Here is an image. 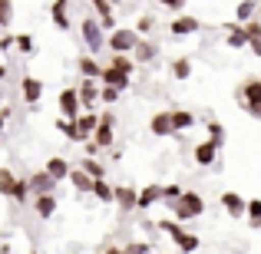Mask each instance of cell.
Returning a JSON list of instances; mask_svg holds the SVG:
<instances>
[{
	"mask_svg": "<svg viewBox=\"0 0 261 254\" xmlns=\"http://www.w3.org/2000/svg\"><path fill=\"white\" fill-rule=\"evenodd\" d=\"M172 215H175V221H192V218H198L205 211V202H202V195H195V191H182L178 198H172Z\"/></svg>",
	"mask_w": 261,
	"mask_h": 254,
	"instance_id": "obj_1",
	"label": "cell"
},
{
	"mask_svg": "<svg viewBox=\"0 0 261 254\" xmlns=\"http://www.w3.org/2000/svg\"><path fill=\"white\" fill-rule=\"evenodd\" d=\"M238 106H242L248 116L261 119V79L258 76L245 79V83L238 86Z\"/></svg>",
	"mask_w": 261,
	"mask_h": 254,
	"instance_id": "obj_2",
	"label": "cell"
},
{
	"mask_svg": "<svg viewBox=\"0 0 261 254\" xmlns=\"http://www.w3.org/2000/svg\"><path fill=\"white\" fill-rule=\"evenodd\" d=\"M136 43H139V30H129V26H116L106 40V46L113 53H129V50H136Z\"/></svg>",
	"mask_w": 261,
	"mask_h": 254,
	"instance_id": "obj_3",
	"label": "cell"
},
{
	"mask_svg": "<svg viewBox=\"0 0 261 254\" xmlns=\"http://www.w3.org/2000/svg\"><path fill=\"white\" fill-rule=\"evenodd\" d=\"M80 33H83V43L89 53H99L102 46H106V37H102V23L96 17H86L83 26H80Z\"/></svg>",
	"mask_w": 261,
	"mask_h": 254,
	"instance_id": "obj_4",
	"label": "cell"
},
{
	"mask_svg": "<svg viewBox=\"0 0 261 254\" xmlns=\"http://www.w3.org/2000/svg\"><path fill=\"white\" fill-rule=\"evenodd\" d=\"M80 106H83V102H80V89H63V93H60V112H63L66 119H76Z\"/></svg>",
	"mask_w": 261,
	"mask_h": 254,
	"instance_id": "obj_5",
	"label": "cell"
},
{
	"mask_svg": "<svg viewBox=\"0 0 261 254\" xmlns=\"http://www.w3.org/2000/svg\"><path fill=\"white\" fill-rule=\"evenodd\" d=\"M33 211H37L40 218H53V211H57V195L53 191H40V195H33Z\"/></svg>",
	"mask_w": 261,
	"mask_h": 254,
	"instance_id": "obj_6",
	"label": "cell"
},
{
	"mask_svg": "<svg viewBox=\"0 0 261 254\" xmlns=\"http://www.w3.org/2000/svg\"><path fill=\"white\" fill-rule=\"evenodd\" d=\"M113 116H99V126H96V132H93V139H96V146H99V149H109V146H113Z\"/></svg>",
	"mask_w": 261,
	"mask_h": 254,
	"instance_id": "obj_7",
	"label": "cell"
},
{
	"mask_svg": "<svg viewBox=\"0 0 261 254\" xmlns=\"http://www.w3.org/2000/svg\"><path fill=\"white\" fill-rule=\"evenodd\" d=\"M20 93H23L27 106H37V99L43 96V83H40L37 76H23V79H20Z\"/></svg>",
	"mask_w": 261,
	"mask_h": 254,
	"instance_id": "obj_8",
	"label": "cell"
},
{
	"mask_svg": "<svg viewBox=\"0 0 261 254\" xmlns=\"http://www.w3.org/2000/svg\"><path fill=\"white\" fill-rule=\"evenodd\" d=\"M99 83H106V86H119V89H129V73L116 70V66H106V70L99 73Z\"/></svg>",
	"mask_w": 261,
	"mask_h": 254,
	"instance_id": "obj_9",
	"label": "cell"
},
{
	"mask_svg": "<svg viewBox=\"0 0 261 254\" xmlns=\"http://www.w3.org/2000/svg\"><path fill=\"white\" fill-rule=\"evenodd\" d=\"M30 188H33V195H40V191H53V188H57V178H53L46 168L33 172V175H30Z\"/></svg>",
	"mask_w": 261,
	"mask_h": 254,
	"instance_id": "obj_10",
	"label": "cell"
},
{
	"mask_svg": "<svg viewBox=\"0 0 261 254\" xmlns=\"http://www.w3.org/2000/svg\"><path fill=\"white\" fill-rule=\"evenodd\" d=\"M222 205H225V211H228L231 218H242L245 208H248V202H245L242 195H235V191H225V195H222Z\"/></svg>",
	"mask_w": 261,
	"mask_h": 254,
	"instance_id": "obj_11",
	"label": "cell"
},
{
	"mask_svg": "<svg viewBox=\"0 0 261 254\" xmlns=\"http://www.w3.org/2000/svg\"><path fill=\"white\" fill-rule=\"evenodd\" d=\"M215 155H218V142L215 139L198 142V146H195V162H198V165H212V162H215Z\"/></svg>",
	"mask_w": 261,
	"mask_h": 254,
	"instance_id": "obj_12",
	"label": "cell"
},
{
	"mask_svg": "<svg viewBox=\"0 0 261 254\" xmlns=\"http://www.w3.org/2000/svg\"><path fill=\"white\" fill-rule=\"evenodd\" d=\"M149 129H152V135H172V132H175L172 112H155L152 122H149Z\"/></svg>",
	"mask_w": 261,
	"mask_h": 254,
	"instance_id": "obj_13",
	"label": "cell"
},
{
	"mask_svg": "<svg viewBox=\"0 0 261 254\" xmlns=\"http://www.w3.org/2000/svg\"><path fill=\"white\" fill-rule=\"evenodd\" d=\"M113 195H116V202H119V208H126V211H133L136 202H139V191L129 188V185H119V188H113Z\"/></svg>",
	"mask_w": 261,
	"mask_h": 254,
	"instance_id": "obj_14",
	"label": "cell"
},
{
	"mask_svg": "<svg viewBox=\"0 0 261 254\" xmlns=\"http://www.w3.org/2000/svg\"><path fill=\"white\" fill-rule=\"evenodd\" d=\"M80 102H83L86 109H93L96 102H99V89H96V83H93L89 76L83 79V83H80Z\"/></svg>",
	"mask_w": 261,
	"mask_h": 254,
	"instance_id": "obj_15",
	"label": "cell"
},
{
	"mask_svg": "<svg viewBox=\"0 0 261 254\" xmlns=\"http://www.w3.org/2000/svg\"><path fill=\"white\" fill-rule=\"evenodd\" d=\"M169 30H172L175 37H189V33L198 30V20L195 17H178V20H172V26H169Z\"/></svg>",
	"mask_w": 261,
	"mask_h": 254,
	"instance_id": "obj_16",
	"label": "cell"
},
{
	"mask_svg": "<svg viewBox=\"0 0 261 254\" xmlns=\"http://www.w3.org/2000/svg\"><path fill=\"white\" fill-rule=\"evenodd\" d=\"M96 126H99V116H96V112L76 116V129H80V139H86V135H93V132H96Z\"/></svg>",
	"mask_w": 261,
	"mask_h": 254,
	"instance_id": "obj_17",
	"label": "cell"
},
{
	"mask_svg": "<svg viewBox=\"0 0 261 254\" xmlns=\"http://www.w3.org/2000/svg\"><path fill=\"white\" fill-rule=\"evenodd\" d=\"M70 182L76 191H93V175H89L86 168H73L70 172Z\"/></svg>",
	"mask_w": 261,
	"mask_h": 254,
	"instance_id": "obj_18",
	"label": "cell"
},
{
	"mask_svg": "<svg viewBox=\"0 0 261 254\" xmlns=\"http://www.w3.org/2000/svg\"><path fill=\"white\" fill-rule=\"evenodd\" d=\"M46 172H50L57 182H63V178H70V165H66V159H60V155H53L50 162H46Z\"/></svg>",
	"mask_w": 261,
	"mask_h": 254,
	"instance_id": "obj_19",
	"label": "cell"
},
{
	"mask_svg": "<svg viewBox=\"0 0 261 254\" xmlns=\"http://www.w3.org/2000/svg\"><path fill=\"white\" fill-rule=\"evenodd\" d=\"M159 57V46L155 43H149V40H139V43H136V60H139V63H149V60H155Z\"/></svg>",
	"mask_w": 261,
	"mask_h": 254,
	"instance_id": "obj_20",
	"label": "cell"
},
{
	"mask_svg": "<svg viewBox=\"0 0 261 254\" xmlns=\"http://www.w3.org/2000/svg\"><path fill=\"white\" fill-rule=\"evenodd\" d=\"M159 198H162V188H159V185H149V188L139 191V202H136V208H149V205L159 202Z\"/></svg>",
	"mask_w": 261,
	"mask_h": 254,
	"instance_id": "obj_21",
	"label": "cell"
},
{
	"mask_svg": "<svg viewBox=\"0 0 261 254\" xmlns=\"http://www.w3.org/2000/svg\"><path fill=\"white\" fill-rule=\"evenodd\" d=\"M53 23L60 30H70V17H66V0H53Z\"/></svg>",
	"mask_w": 261,
	"mask_h": 254,
	"instance_id": "obj_22",
	"label": "cell"
},
{
	"mask_svg": "<svg viewBox=\"0 0 261 254\" xmlns=\"http://www.w3.org/2000/svg\"><path fill=\"white\" fill-rule=\"evenodd\" d=\"M228 46H231V50H242V46H248V33H245L242 26L231 23V26H228Z\"/></svg>",
	"mask_w": 261,
	"mask_h": 254,
	"instance_id": "obj_23",
	"label": "cell"
},
{
	"mask_svg": "<svg viewBox=\"0 0 261 254\" xmlns=\"http://www.w3.org/2000/svg\"><path fill=\"white\" fill-rule=\"evenodd\" d=\"M80 73L83 76H89V79H99V73H102V66L96 63L93 57H80Z\"/></svg>",
	"mask_w": 261,
	"mask_h": 254,
	"instance_id": "obj_24",
	"label": "cell"
},
{
	"mask_svg": "<svg viewBox=\"0 0 261 254\" xmlns=\"http://www.w3.org/2000/svg\"><path fill=\"white\" fill-rule=\"evenodd\" d=\"M93 195L99 198V202H116V195H113V188L106 185V178H93Z\"/></svg>",
	"mask_w": 261,
	"mask_h": 254,
	"instance_id": "obj_25",
	"label": "cell"
},
{
	"mask_svg": "<svg viewBox=\"0 0 261 254\" xmlns=\"http://www.w3.org/2000/svg\"><path fill=\"white\" fill-rule=\"evenodd\" d=\"M192 122H195V116H192L189 109H175V112H172V126H175V132H178V129H192Z\"/></svg>",
	"mask_w": 261,
	"mask_h": 254,
	"instance_id": "obj_26",
	"label": "cell"
},
{
	"mask_svg": "<svg viewBox=\"0 0 261 254\" xmlns=\"http://www.w3.org/2000/svg\"><path fill=\"white\" fill-rule=\"evenodd\" d=\"M57 129H60V132H63V135H66V139H73V142H80V129H76V119H66V116H63V119H60V122H57Z\"/></svg>",
	"mask_w": 261,
	"mask_h": 254,
	"instance_id": "obj_27",
	"label": "cell"
},
{
	"mask_svg": "<svg viewBox=\"0 0 261 254\" xmlns=\"http://www.w3.org/2000/svg\"><path fill=\"white\" fill-rule=\"evenodd\" d=\"M13 182H17V175H13L10 168H0V195L10 198L13 195Z\"/></svg>",
	"mask_w": 261,
	"mask_h": 254,
	"instance_id": "obj_28",
	"label": "cell"
},
{
	"mask_svg": "<svg viewBox=\"0 0 261 254\" xmlns=\"http://www.w3.org/2000/svg\"><path fill=\"white\" fill-rule=\"evenodd\" d=\"M245 215H248L251 228H261V198H251L248 208H245Z\"/></svg>",
	"mask_w": 261,
	"mask_h": 254,
	"instance_id": "obj_29",
	"label": "cell"
},
{
	"mask_svg": "<svg viewBox=\"0 0 261 254\" xmlns=\"http://www.w3.org/2000/svg\"><path fill=\"white\" fill-rule=\"evenodd\" d=\"M172 76L175 79H189L192 76V60H175V63H172Z\"/></svg>",
	"mask_w": 261,
	"mask_h": 254,
	"instance_id": "obj_30",
	"label": "cell"
},
{
	"mask_svg": "<svg viewBox=\"0 0 261 254\" xmlns=\"http://www.w3.org/2000/svg\"><path fill=\"white\" fill-rule=\"evenodd\" d=\"M109 66H116V70H122V73H133L136 70V63L126 57V53H113V60H109Z\"/></svg>",
	"mask_w": 261,
	"mask_h": 254,
	"instance_id": "obj_31",
	"label": "cell"
},
{
	"mask_svg": "<svg viewBox=\"0 0 261 254\" xmlns=\"http://www.w3.org/2000/svg\"><path fill=\"white\" fill-rule=\"evenodd\" d=\"M178 251H198V244H202V241H198V235H185V231H182V238H178Z\"/></svg>",
	"mask_w": 261,
	"mask_h": 254,
	"instance_id": "obj_32",
	"label": "cell"
},
{
	"mask_svg": "<svg viewBox=\"0 0 261 254\" xmlns=\"http://www.w3.org/2000/svg\"><path fill=\"white\" fill-rule=\"evenodd\" d=\"M27 191H30V178H17V182H13V202H23L27 198Z\"/></svg>",
	"mask_w": 261,
	"mask_h": 254,
	"instance_id": "obj_33",
	"label": "cell"
},
{
	"mask_svg": "<svg viewBox=\"0 0 261 254\" xmlns=\"http://www.w3.org/2000/svg\"><path fill=\"white\" fill-rule=\"evenodd\" d=\"M83 168H86V172H89L93 178H106V168H102L99 162L93 159V155H89V159H83Z\"/></svg>",
	"mask_w": 261,
	"mask_h": 254,
	"instance_id": "obj_34",
	"label": "cell"
},
{
	"mask_svg": "<svg viewBox=\"0 0 261 254\" xmlns=\"http://www.w3.org/2000/svg\"><path fill=\"white\" fill-rule=\"evenodd\" d=\"M159 228L169 231V238H172V241H178V238H182V221H159Z\"/></svg>",
	"mask_w": 261,
	"mask_h": 254,
	"instance_id": "obj_35",
	"label": "cell"
},
{
	"mask_svg": "<svg viewBox=\"0 0 261 254\" xmlns=\"http://www.w3.org/2000/svg\"><path fill=\"white\" fill-rule=\"evenodd\" d=\"M10 20H13V4L0 0V26H10Z\"/></svg>",
	"mask_w": 261,
	"mask_h": 254,
	"instance_id": "obj_36",
	"label": "cell"
},
{
	"mask_svg": "<svg viewBox=\"0 0 261 254\" xmlns=\"http://www.w3.org/2000/svg\"><path fill=\"white\" fill-rule=\"evenodd\" d=\"M119 93H122L119 86H106V83H102V89H99V99H102V102H116V99H119Z\"/></svg>",
	"mask_w": 261,
	"mask_h": 254,
	"instance_id": "obj_37",
	"label": "cell"
},
{
	"mask_svg": "<svg viewBox=\"0 0 261 254\" xmlns=\"http://www.w3.org/2000/svg\"><path fill=\"white\" fill-rule=\"evenodd\" d=\"M255 4H258V0H242V4H238V20H251Z\"/></svg>",
	"mask_w": 261,
	"mask_h": 254,
	"instance_id": "obj_38",
	"label": "cell"
},
{
	"mask_svg": "<svg viewBox=\"0 0 261 254\" xmlns=\"http://www.w3.org/2000/svg\"><path fill=\"white\" fill-rule=\"evenodd\" d=\"M13 46H17L20 53H33V37H27V33H20V37H17V43H13Z\"/></svg>",
	"mask_w": 261,
	"mask_h": 254,
	"instance_id": "obj_39",
	"label": "cell"
},
{
	"mask_svg": "<svg viewBox=\"0 0 261 254\" xmlns=\"http://www.w3.org/2000/svg\"><path fill=\"white\" fill-rule=\"evenodd\" d=\"M208 135L218 142V146H222V139H225V129H222V122H208Z\"/></svg>",
	"mask_w": 261,
	"mask_h": 254,
	"instance_id": "obj_40",
	"label": "cell"
},
{
	"mask_svg": "<svg viewBox=\"0 0 261 254\" xmlns=\"http://www.w3.org/2000/svg\"><path fill=\"white\" fill-rule=\"evenodd\" d=\"M152 26H155V20H152V17H139V23H136V30H139V33H149Z\"/></svg>",
	"mask_w": 261,
	"mask_h": 254,
	"instance_id": "obj_41",
	"label": "cell"
},
{
	"mask_svg": "<svg viewBox=\"0 0 261 254\" xmlns=\"http://www.w3.org/2000/svg\"><path fill=\"white\" fill-rule=\"evenodd\" d=\"M178 195H182V188H178V185H166V188H162V198H169V202L178 198Z\"/></svg>",
	"mask_w": 261,
	"mask_h": 254,
	"instance_id": "obj_42",
	"label": "cell"
},
{
	"mask_svg": "<svg viewBox=\"0 0 261 254\" xmlns=\"http://www.w3.org/2000/svg\"><path fill=\"white\" fill-rule=\"evenodd\" d=\"M245 33H248V40L261 37V23H255V20H248V26H245Z\"/></svg>",
	"mask_w": 261,
	"mask_h": 254,
	"instance_id": "obj_43",
	"label": "cell"
},
{
	"mask_svg": "<svg viewBox=\"0 0 261 254\" xmlns=\"http://www.w3.org/2000/svg\"><path fill=\"white\" fill-rule=\"evenodd\" d=\"M13 43H17V37H10V33H7V37H0V50H4V53H7V50H10V46H13Z\"/></svg>",
	"mask_w": 261,
	"mask_h": 254,
	"instance_id": "obj_44",
	"label": "cell"
},
{
	"mask_svg": "<svg viewBox=\"0 0 261 254\" xmlns=\"http://www.w3.org/2000/svg\"><path fill=\"white\" fill-rule=\"evenodd\" d=\"M159 4H162V7H169V10H182L185 0H159Z\"/></svg>",
	"mask_w": 261,
	"mask_h": 254,
	"instance_id": "obj_45",
	"label": "cell"
},
{
	"mask_svg": "<svg viewBox=\"0 0 261 254\" xmlns=\"http://www.w3.org/2000/svg\"><path fill=\"white\" fill-rule=\"evenodd\" d=\"M7 119H10V109H0V132H4V126H7Z\"/></svg>",
	"mask_w": 261,
	"mask_h": 254,
	"instance_id": "obj_46",
	"label": "cell"
},
{
	"mask_svg": "<svg viewBox=\"0 0 261 254\" xmlns=\"http://www.w3.org/2000/svg\"><path fill=\"white\" fill-rule=\"evenodd\" d=\"M248 46H251V50H255L258 57H261V37H255V40H248Z\"/></svg>",
	"mask_w": 261,
	"mask_h": 254,
	"instance_id": "obj_47",
	"label": "cell"
},
{
	"mask_svg": "<svg viewBox=\"0 0 261 254\" xmlns=\"http://www.w3.org/2000/svg\"><path fill=\"white\" fill-rule=\"evenodd\" d=\"M126 251H139V254H142V251H152V248H149V244H129Z\"/></svg>",
	"mask_w": 261,
	"mask_h": 254,
	"instance_id": "obj_48",
	"label": "cell"
},
{
	"mask_svg": "<svg viewBox=\"0 0 261 254\" xmlns=\"http://www.w3.org/2000/svg\"><path fill=\"white\" fill-rule=\"evenodd\" d=\"M4 76H7V66H4V63H0V79H4Z\"/></svg>",
	"mask_w": 261,
	"mask_h": 254,
	"instance_id": "obj_49",
	"label": "cell"
},
{
	"mask_svg": "<svg viewBox=\"0 0 261 254\" xmlns=\"http://www.w3.org/2000/svg\"><path fill=\"white\" fill-rule=\"evenodd\" d=\"M109 4H122V0H109Z\"/></svg>",
	"mask_w": 261,
	"mask_h": 254,
	"instance_id": "obj_50",
	"label": "cell"
},
{
	"mask_svg": "<svg viewBox=\"0 0 261 254\" xmlns=\"http://www.w3.org/2000/svg\"><path fill=\"white\" fill-rule=\"evenodd\" d=\"M0 99H4V93H0Z\"/></svg>",
	"mask_w": 261,
	"mask_h": 254,
	"instance_id": "obj_51",
	"label": "cell"
}]
</instances>
